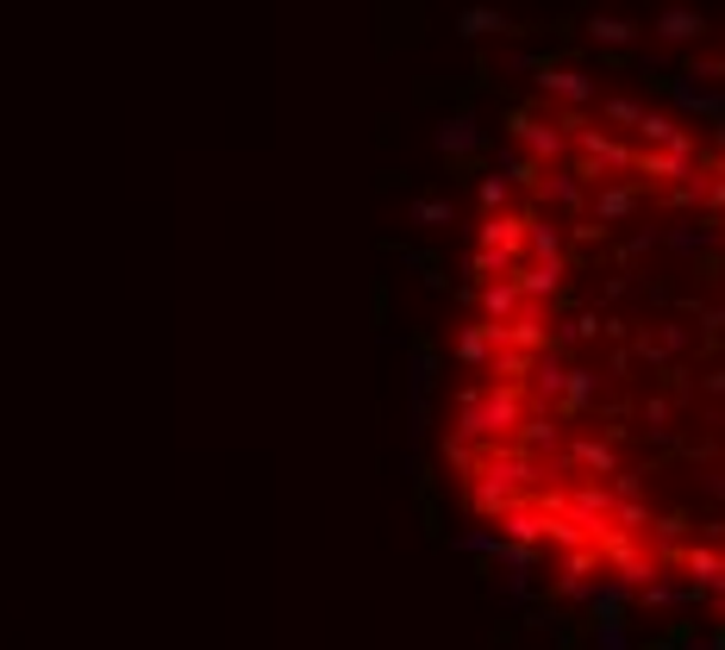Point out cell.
Returning a JSON list of instances; mask_svg holds the SVG:
<instances>
[{"label": "cell", "mask_w": 725, "mask_h": 650, "mask_svg": "<svg viewBox=\"0 0 725 650\" xmlns=\"http://www.w3.org/2000/svg\"><path fill=\"white\" fill-rule=\"evenodd\" d=\"M663 32H669V39H694V32H701V20H694V13H669Z\"/></svg>", "instance_id": "cell-6"}, {"label": "cell", "mask_w": 725, "mask_h": 650, "mask_svg": "<svg viewBox=\"0 0 725 650\" xmlns=\"http://www.w3.org/2000/svg\"><path fill=\"white\" fill-rule=\"evenodd\" d=\"M701 638H706V626L682 613V619H669V626L650 638V650H688V644H701Z\"/></svg>", "instance_id": "cell-2"}, {"label": "cell", "mask_w": 725, "mask_h": 650, "mask_svg": "<svg viewBox=\"0 0 725 650\" xmlns=\"http://www.w3.org/2000/svg\"><path fill=\"white\" fill-rule=\"evenodd\" d=\"M650 532H657V544H675V538L688 532V513H682V507H675V513H663V519H657V526H650Z\"/></svg>", "instance_id": "cell-5"}, {"label": "cell", "mask_w": 725, "mask_h": 650, "mask_svg": "<svg viewBox=\"0 0 725 650\" xmlns=\"http://www.w3.org/2000/svg\"><path fill=\"white\" fill-rule=\"evenodd\" d=\"M413 500H420L425 538L444 544V500H439V476H432V463H413Z\"/></svg>", "instance_id": "cell-1"}, {"label": "cell", "mask_w": 725, "mask_h": 650, "mask_svg": "<svg viewBox=\"0 0 725 650\" xmlns=\"http://www.w3.org/2000/svg\"><path fill=\"white\" fill-rule=\"evenodd\" d=\"M613 526H626V532H650L657 519H650V507H645V500L631 495V500H619V507H613Z\"/></svg>", "instance_id": "cell-4"}, {"label": "cell", "mask_w": 725, "mask_h": 650, "mask_svg": "<svg viewBox=\"0 0 725 650\" xmlns=\"http://www.w3.org/2000/svg\"><path fill=\"white\" fill-rule=\"evenodd\" d=\"M706 644H713V650H725V613H719V626L706 631Z\"/></svg>", "instance_id": "cell-8"}, {"label": "cell", "mask_w": 725, "mask_h": 650, "mask_svg": "<svg viewBox=\"0 0 725 650\" xmlns=\"http://www.w3.org/2000/svg\"><path fill=\"white\" fill-rule=\"evenodd\" d=\"M570 457L582 463V469H594V476H619V457H613V444L582 438V444H570Z\"/></svg>", "instance_id": "cell-3"}, {"label": "cell", "mask_w": 725, "mask_h": 650, "mask_svg": "<svg viewBox=\"0 0 725 650\" xmlns=\"http://www.w3.org/2000/svg\"><path fill=\"white\" fill-rule=\"evenodd\" d=\"M645 420H650V425H657V432H663V425H669V420H675V407H669V401H663V394H650V401H645Z\"/></svg>", "instance_id": "cell-7"}]
</instances>
